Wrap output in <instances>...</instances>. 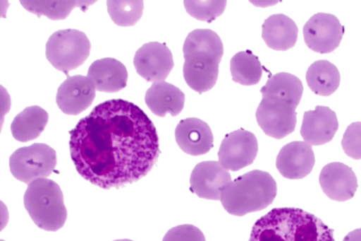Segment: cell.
<instances>
[{"instance_id": "2", "label": "cell", "mask_w": 361, "mask_h": 241, "mask_svg": "<svg viewBox=\"0 0 361 241\" xmlns=\"http://www.w3.org/2000/svg\"><path fill=\"white\" fill-rule=\"evenodd\" d=\"M248 241H335L323 221L303 209L274 208L253 225Z\"/></svg>"}, {"instance_id": "20", "label": "cell", "mask_w": 361, "mask_h": 241, "mask_svg": "<svg viewBox=\"0 0 361 241\" xmlns=\"http://www.w3.org/2000/svg\"><path fill=\"white\" fill-rule=\"evenodd\" d=\"M262 39L271 49L286 51L295 47L298 28L295 21L284 14H273L262 25Z\"/></svg>"}, {"instance_id": "5", "label": "cell", "mask_w": 361, "mask_h": 241, "mask_svg": "<svg viewBox=\"0 0 361 241\" xmlns=\"http://www.w3.org/2000/svg\"><path fill=\"white\" fill-rule=\"evenodd\" d=\"M24 205L31 220L42 230L56 232L66 223L63 194L55 181L39 178L28 184Z\"/></svg>"}, {"instance_id": "17", "label": "cell", "mask_w": 361, "mask_h": 241, "mask_svg": "<svg viewBox=\"0 0 361 241\" xmlns=\"http://www.w3.org/2000/svg\"><path fill=\"white\" fill-rule=\"evenodd\" d=\"M175 140L182 151L194 157L207 154L214 147L210 127L197 118L180 121L175 129Z\"/></svg>"}, {"instance_id": "6", "label": "cell", "mask_w": 361, "mask_h": 241, "mask_svg": "<svg viewBox=\"0 0 361 241\" xmlns=\"http://www.w3.org/2000/svg\"><path fill=\"white\" fill-rule=\"evenodd\" d=\"M90 47L89 38L82 31L58 30L48 40L45 56L54 68L68 75L87 61Z\"/></svg>"}, {"instance_id": "28", "label": "cell", "mask_w": 361, "mask_h": 241, "mask_svg": "<svg viewBox=\"0 0 361 241\" xmlns=\"http://www.w3.org/2000/svg\"><path fill=\"white\" fill-rule=\"evenodd\" d=\"M341 146L344 153L353 160H361V122L350 124L344 132Z\"/></svg>"}, {"instance_id": "24", "label": "cell", "mask_w": 361, "mask_h": 241, "mask_svg": "<svg viewBox=\"0 0 361 241\" xmlns=\"http://www.w3.org/2000/svg\"><path fill=\"white\" fill-rule=\"evenodd\" d=\"M231 73L236 83L252 86L261 81L262 66L258 57L250 51H241L231 59Z\"/></svg>"}, {"instance_id": "15", "label": "cell", "mask_w": 361, "mask_h": 241, "mask_svg": "<svg viewBox=\"0 0 361 241\" xmlns=\"http://www.w3.org/2000/svg\"><path fill=\"white\" fill-rule=\"evenodd\" d=\"M319 182L324 194L337 202L352 199L358 187L354 171L341 163H332L324 166L319 177Z\"/></svg>"}, {"instance_id": "16", "label": "cell", "mask_w": 361, "mask_h": 241, "mask_svg": "<svg viewBox=\"0 0 361 241\" xmlns=\"http://www.w3.org/2000/svg\"><path fill=\"white\" fill-rule=\"evenodd\" d=\"M338 129L337 115L329 107L317 106L304 113L300 134L310 146H324L333 140Z\"/></svg>"}, {"instance_id": "8", "label": "cell", "mask_w": 361, "mask_h": 241, "mask_svg": "<svg viewBox=\"0 0 361 241\" xmlns=\"http://www.w3.org/2000/svg\"><path fill=\"white\" fill-rule=\"evenodd\" d=\"M296 107L281 99L262 98L256 112L257 123L265 134L281 140L295 131Z\"/></svg>"}, {"instance_id": "31", "label": "cell", "mask_w": 361, "mask_h": 241, "mask_svg": "<svg viewBox=\"0 0 361 241\" xmlns=\"http://www.w3.org/2000/svg\"><path fill=\"white\" fill-rule=\"evenodd\" d=\"M114 241H133V240H114Z\"/></svg>"}, {"instance_id": "22", "label": "cell", "mask_w": 361, "mask_h": 241, "mask_svg": "<svg viewBox=\"0 0 361 241\" xmlns=\"http://www.w3.org/2000/svg\"><path fill=\"white\" fill-rule=\"evenodd\" d=\"M307 86L313 93L320 96H329L338 90L341 75L338 68L329 61L313 62L307 71Z\"/></svg>"}, {"instance_id": "21", "label": "cell", "mask_w": 361, "mask_h": 241, "mask_svg": "<svg viewBox=\"0 0 361 241\" xmlns=\"http://www.w3.org/2000/svg\"><path fill=\"white\" fill-rule=\"evenodd\" d=\"M48 113L41 107H25L11 123V134L16 141L27 143L35 140L44 132L48 123Z\"/></svg>"}, {"instance_id": "26", "label": "cell", "mask_w": 361, "mask_h": 241, "mask_svg": "<svg viewBox=\"0 0 361 241\" xmlns=\"http://www.w3.org/2000/svg\"><path fill=\"white\" fill-rule=\"evenodd\" d=\"M27 11L36 14L37 16H47L51 20H63L70 16L71 11L78 1H20Z\"/></svg>"}, {"instance_id": "11", "label": "cell", "mask_w": 361, "mask_h": 241, "mask_svg": "<svg viewBox=\"0 0 361 241\" xmlns=\"http://www.w3.org/2000/svg\"><path fill=\"white\" fill-rule=\"evenodd\" d=\"M134 65L141 78L157 83L165 81L173 69V56L165 44L148 42L135 52Z\"/></svg>"}, {"instance_id": "1", "label": "cell", "mask_w": 361, "mask_h": 241, "mask_svg": "<svg viewBox=\"0 0 361 241\" xmlns=\"http://www.w3.org/2000/svg\"><path fill=\"white\" fill-rule=\"evenodd\" d=\"M70 154L84 180L104 189L145 177L160 155L148 115L131 102L113 99L96 106L70 131Z\"/></svg>"}, {"instance_id": "14", "label": "cell", "mask_w": 361, "mask_h": 241, "mask_svg": "<svg viewBox=\"0 0 361 241\" xmlns=\"http://www.w3.org/2000/svg\"><path fill=\"white\" fill-rule=\"evenodd\" d=\"M314 164V153L312 146L305 141H293L282 147L276 161L279 174L290 180L307 177Z\"/></svg>"}, {"instance_id": "9", "label": "cell", "mask_w": 361, "mask_h": 241, "mask_svg": "<svg viewBox=\"0 0 361 241\" xmlns=\"http://www.w3.org/2000/svg\"><path fill=\"white\" fill-rule=\"evenodd\" d=\"M344 33L343 25L333 14L316 13L303 28L305 42L316 53L329 54L340 45Z\"/></svg>"}, {"instance_id": "25", "label": "cell", "mask_w": 361, "mask_h": 241, "mask_svg": "<svg viewBox=\"0 0 361 241\" xmlns=\"http://www.w3.org/2000/svg\"><path fill=\"white\" fill-rule=\"evenodd\" d=\"M112 21L120 27H132L140 21L142 16L144 3L138 0H109L106 2Z\"/></svg>"}, {"instance_id": "7", "label": "cell", "mask_w": 361, "mask_h": 241, "mask_svg": "<svg viewBox=\"0 0 361 241\" xmlns=\"http://www.w3.org/2000/svg\"><path fill=\"white\" fill-rule=\"evenodd\" d=\"M56 166V153L45 143L17 149L10 158L11 175L23 183L47 178Z\"/></svg>"}, {"instance_id": "4", "label": "cell", "mask_w": 361, "mask_h": 241, "mask_svg": "<svg viewBox=\"0 0 361 241\" xmlns=\"http://www.w3.org/2000/svg\"><path fill=\"white\" fill-rule=\"evenodd\" d=\"M276 192V181L270 174L254 170L225 186L220 191V202L228 214L242 217L268 208Z\"/></svg>"}, {"instance_id": "29", "label": "cell", "mask_w": 361, "mask_h": 241, "mask_svg": "<svg viewBox=\"0 0 361 241\" xmlns=\"http://www.w3.org/2000/svg\"><path fill=\"white\" fill-rule=\"evenodd\" d=\"M163 241H205V237L196 226L183 225L166 232Z\"/></svg>"}, {"instance_id": "30", "label": "cell", "mask_w": 361, "mask_h": 241, "mask_svg": "<svg viewBox=\"0 0 361 241\" xmlns=\"http://www.w3.org/2000/svg\"><path fill=\"white\" fill-rule=\"evenodd\" d=\"M343 241H361V228L355 229V230L350 232Z\"/></svg>"}, {"instance_id": "3", "label": "cell", "mask_w": 361, "mask_h": 241, "mask_svg": "<svg viewBox=\"0 0 361 241\" xmlns=\"http://www.w3.org/2000/svg\"><path fill=\"white\" fill-rule=\"evenodd\" d=\"M183 53V78L188 86L200 95L213 89L224 54L219 34L211 30L192 31L186 37Z\"/></svg>"}, {"instance_id": "18", "label": "cell", "mask_w": 361, "mask_h": 241, "mask_svg": "<svg viewBox=\"0 0 361 241\" xmlns=\"http://www.w3.org/2000/svg\"><path fill=\"white\" fill-rule=\"evenodd\" d=\"M185 95L168 82H157L147 90L145 102L154 115L165 117L166 114L179 115L185 107Z\"/></svg>"}, {"instance_id": "13", "label": "cell", "mask_w": 361, "mask_h": 241, "mask_svg": "<svg viewBox=\"0 0 361 241\" xmlns=\"http://www.w3.org/2000/svg\"><path fill=\"white\" fill-rule=\"evenodd\" d=\"M231 177L219 161H203L197 164L190 177V191L202 199L220 201V191Z\"/></svg>"}, {"instance_id": "19", "label": "cell", "mask_w": 361, "mask_h": 241, "mask_svg": "<svg viewBox=\"0 0 361 241\" xmlns=\"http://www.w3.org/2000/svg\"><path fill=\"white\" fill-rule=\"evenodd\" d=\"M87 76L102 93H117L124 89L128 79L126 67L112 58L97 59L90 65Z\"/></svg>"}, {"instance_id": "10", "label": "cell", "mask_w": 361, "mask_h": 241, "mask_svg": "<svg viewBox=\"0 0 361 241\" xmlns=\"http://www.w3.org/2000/svg\"><path fill=\"white\" fill-rule=\"evenodd\" d=\"M258 154L256 136L245 129L231 132L222 141L219 163L228 171L237 172L251 165Z\"/></svg>"}, {"instance_id": "23", "label": "cell", "mask_w": 361, "mask_h": 241, "mask_svg": "<svg viewBox=\"0 0 361 241\" xmlns=\"http://www.w3.org/2000/svg\"><path fill=\"white\" fill-rule=\"evenodd\" d=\"M300 79L289 73H279L271 76L261 89L262 98H276L298 106L303 95Z\"/></svg>"}, {"instance_id": "12", "label": "cell", "mask_w": 361, "mask_h": 241, "mask_svg": "<svg viewBox=\"0 0 361 241\" xmlns=\"http://www.w3.org/2000/svg\"><path fill=\"white\" fill-rule=\"evenodd\" d=\"M95 95V85L89 76H68L59 87L56 102L65 114L78 115L89 109Z\"/></svg>"}, {"instance_id": "27", "label": "cell", "mask_w": 361, "mask_h": 241, "mask_svg": "<svg viewBox=\"0 0 361 241\" xmlns=\"http://www.w3.org/2000/svg\"><path fill=\"white\" fill-rule=\"evenodd\" d=\"M185 10L189 16L207 23L213 22L217 17L222 16L224 13L227 1H190L185 0L183 2Z\"/></svg>"}]
</instances>
